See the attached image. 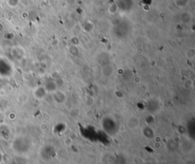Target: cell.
I'll return each mask as SVG.
<instances>
[{
	"instance_id": "obj_1",
	"label": "cell",
	"mask_w": 195,
	"mask_h": 164,
	"mask_svg": "<svg viewBox=\"0 0 195 164\" xmlns=\"http://www.w3.org/2000/svg\"><path fill=\"white\" fill-rule=\"evenodd\" d=\"M139 124H140L139 119L135 116H132V117L128 118L127 121V126L130 130L137 129L139 127Z\"/></svg>"
},
{
	"instance_id": "obj_2",
	"label": "cell",
	"mask_w": 195,
	"mask_h": 164,
	"mask_svg": "<svg viewBox=\"0 0 195 164\" xmlns=\"http://www.w3.org/2000/svg\"><path fill=\"white\" fill-rule=\"evenodd\" d=\"M43 89H42V88H41V93H39L37 89H36V90L34 92V95L35 98H37V99H38V100H41V99H44V98H45V96H46V92H44V93Z\"/></svg>"
},
{
	"instance_id": "obj_3",
	"label": "cell",
	"mask_w": 195,
	"mask_h": 164,
	"mask_svg": "<svg viewBox=\"0 0 195 164\" xmlns=\"http://www.w3.org/2000/svg\"><path fill=\"white\" fill-rule=\"evenodd\" d=\"M19 0H7V5L11 8H15L18 3Z\"/></svg>"
},
{
	"instance_id": "obj_4",
	"label": "cell",
	"mask_w": 195,
	"mask_h": 164,
	"mask_svg": "<svg viewBox=\"0 0 195 164\" xmlns=\"http://www.w3.org/2000/svg\"><path fill=\"white\" fill-rule=\"evenodd\" d=\"M43 117H44V120H46V121H50V115L46 114V113H44V114H43Z\"/></svg>"
},
{
	"instance_id": "obj_5",
	"label": "cell",
	"mask_w": 195,
	"mask_h": 164,
	"mask_svg": "<svg viewBox=\"0 0 195 164\" xmlns=\"http://www.w3.org/2000/svg\"><path fill=\"white\" fill-rule=\"evenodd\" d=\"M41 128L43 131H45V130L47 129V124L46 123H43L41 125Z\"/></svg>"
},
{
	"instance_id": "obj_6",
	"label": "cell",
	"mask_w": 195,
	"mask_h": 164,
	"mask_svg": "<svg viewBox=\"0 0 195 164\" xmlns=\"http://www.w3.org/2000/svg\"><path fill=\"white\" fill-rule=\"evenodd\" d=\"M155 141H156V142H157V143H160L161 141H162V139H161L160 137H155Z\"/></svg>"
},
{
	"instance_id": "obj_7",
	"label": "cell",
	"mask_w": 195,
	"mask_h": 164,
	"mask_svg": "<svg viewBox=\"0 0 195 164\" xmlns=\"http://www.w3.org/2000/svg\"><path fill=\"white\" fill-rule=\"evenodd\" d=\"M155 147H156V148H159V147H161V144L160 143H157V142H156V144H155Z\"/></svg>"
},
{
	"instance_id": "obj_8",
	"label": "cell",
	"mask_w": 195,
	"mask_h": 164,
	"mask_svg": "<svg viewBox=\"0 0 195 164\" xmlns=\"http://www.w3.org/2000/svg\"><path fill=\"white\" fill-rule=\"evenodd\" d=\"M161 164H167V163H162Z\"/></svg>"
}]
</instances>
